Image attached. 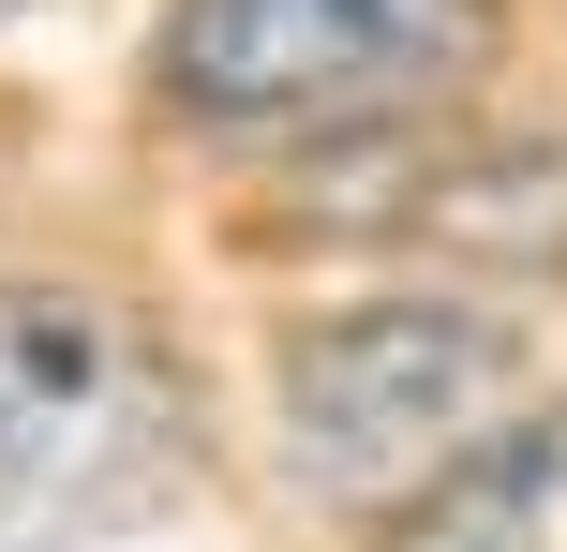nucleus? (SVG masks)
Wrapping results in <instances>:
<instances>
[{"label": "nucleus", "mask_w": 567, "mask_h": 552, "mask_svg": "<svg viewBox=\"0 0 567 552\" xmlns=\"http://www.w3.org/2000/svg\"><path fill=\"white\" fill-rule=\"evenodd\" d=\"M0 15H16V0H0Z\"/></svg>", "instance_id": "39448f33"}, {"label": "nucleus", "mask_w": 567, "mask_h": 552, "mask_svg": "<svg viewBox=\"0 0 567 552\" xmlns=\"http://www.w3.org/2000/svg\"><path fill=\"white\" fill-rule=\"evenodd\" d=\"M523 344L463 299H359L284 344V478L329 508H389L493 434Z\"/></svg>", "instance_id": "7ed1b4c3"}, {"label": "nucleus", "mask_w": 567, "mask_h": 552, "mask_svg": "<svg viewBox=\"0 0 567 552\" xmlns=\"http://www.w3.org/2000/svg\"><path fill=\"white\" fill-rule=\"evenodd\" d=\"M195 374L90 284H0V552H105L195 493Z\"/></svg>", "instance_id": "f257e3e1"}, {"label": "nucleus", "mask_w": 567, "mask_h": 552, "mask_svg": "<svg viewBox=\"0 0 567 552\" xmlns=\"http://www.w3.org/2000/svg\"><path fill=\"white\" fill-rule=\"evenodd\" d=\"M389 552H567V404L493 418L463 464H433L403 493Z\"/></svg>", "instance_id": "20e7f679"}, {"label": "nucleus", "mask_w": 567, "mask_h": 552, "mask_svg": "<svg viewBox=\"0 0 567 552\" xmlns=\"http://www.w3.org/2000/svg\"><path fill=\"white\" fill-rule=\"evenodd\" d=\"M508 0H165L150 75L209 135H389L493 75Z\"/></svg>", "instance_id": "f03ea898"}]
</instances>
